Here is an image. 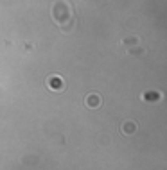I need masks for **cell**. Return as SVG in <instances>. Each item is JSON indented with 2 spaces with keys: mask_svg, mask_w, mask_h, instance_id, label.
Masks as SVG:
<instances>
[{
  "mask_svg": "<svg viewBox=\"0 0 167 170\" xmlns=\"http://www.w3.org/2000/svg\"><path fill=\"white\" fill-rule=\"evenodd\" d=\"M86 104L90 107H97L99 104H101V99H99V95H90L86 99Z\"/></svg>",
  "mask_w": 167,
  "mask_h": 170,
  "instance_id": "cell-1",
  "label": "cell"
},
{
  "mask_svg": "<svg viewBox=\"0 0 167 170\" xmlns=\"http://www.w3.org/2000/svg\"><path fill=\"white\" fill-rule=\"evenodd\" d=\"M51 83H54V86H51V88H54V90H61V81H59L58 77L49 79V84H51Z\"/></svg>",
  "mask_w": 167,
  "mask_h": 170,
  "instance_id": "cell-2",
  "label": "cell"
}]
</instances>
